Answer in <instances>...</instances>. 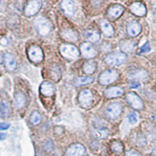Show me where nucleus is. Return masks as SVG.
<instances>
[{
    "instance_id": "f257e3e1",
    "label": "nucleus",
    "mask_w": 156,
    "mask_h": 156,
    "mask_svg": "<svg viewBox=\"0 0 156 156\" xmlns=\"http://www.w3.org/2000/svg\"><path fill=\"white\" fill-rule=\"evenodd\" d=\"M34 26L38 34L41 36H47L51 30L50 22L46 18L42 17V16H39L34 20Z\"/></svg>"
},
{
    "instance_id": "f03ea898",
    "label": "nucleus",
    "mask_w": 156,
    "mask_h": 156,
    "mask_svg": "<svg viewBox=\"0 0 156 156\" xmlns=\"http://www.w3.org/2000/svg\"><path fill=\"white\" fill-rule=\"evenodd\" d=\"M119 73L116 69H108L104 71L99 75L98 82L102 85H108L110 83H113L119 78Z\"/></svg>"
},
{
    "instance_id": "7ed1b4c3",
    "label": "nucleus",
    "mask_w": 156,
    "mask_h": 156,
    "mask_svg": "<svg viewBox=\"0 0 156 156\" xmlns=\"http://www.w3.org/2000/svg\"><path fill=\"white\" fill-rule=\"evenodd\" d=\"M59 51H60L61 55L68 59H76L80 55V51L78 48L73 44H62L59 48Z\"/></svg>"
},
{
    "instance_id": "20e7f679",
    "label": "nucleus",
    "mask_w": 156,
    "mask_h": 156,
    "mask_svg": "<svg viewBox=\"0 0 156 156\" xmlns=\"http://www.w3.org/2000/svg\"><path fill=\"white\" fill-rule=\"evenodd\" d=\"M127 56L124 52H113L106 55L105 62L110 66H119L126 62Z\"/></svg>"
},
{
    "instance_id": "39448f33",
    "label": "nucleus",
    "mask_w": 156,
    "mask_h": 156,
    "mask_svg": "<svg viewBox=\"0 0 156 156\" xmlns=\"http://www.w3.org/2000/svg\"><path fill=\"white\" fill-rule=\"evenodd\" d=\"M27 55L30 60L32 62L38 63L43 60L44 54L42 49L38 45H31L27 50Z\"/></svg>"
},
{
    "instance_id": "423d86ee",
    "label": "nucleus",
    "mask_w": 156,
    "mask_h": 156,
    "mask_svg": "<svg viewBox=\"0 0 156 156\" xmlns=\"http://www.w3.org/2000/svg\"><path fill=\"white\" fill-rule=\"evenodd\" d=\"M41 0H30L25 5L24 15L27 16H34L41 9Z\"/></svg>"
},
{
    "instance_id": "0eeeda50",
    "label": "nucleus",
    "mask_w": 156,
    "mask_h": 156,
    "mask_svg": "<svg viewBox=\"0 0 156 156\" xmlns=\"http://www.w3.org/2000/svg\"><path fill=\"white\" fill-rule=\"evenodd\" d=\"M78 100H79V102L82 107L87 108V107L90 106L93 100L92 92L88 89L83 90L79 94Z\"/></svg>"
},
{
    "instance_id": "6e6552de",
    "label": "nucleus",
    "mask_w": 156,
    "mask_h": 156,
    "mask_svg": "<svg viewBox=\"0 0 156 156\" xmlns=\"http://www.w3.org/2000/svg\"><path fill=\"white\" fill-rule=\"evenodd\" d=\"M126 99L128 102L133 108L137 110H140L144 107V103L142 101L141 98L139 97L136 93L129 92L126 94Z\"/></svg>"
},
{
    "instance_id": "1a4fd4ad",
    "label": "nucleus",
    "mask_w": 156,
    "mask_h": 156,
    "mask_svg": "<svg viewBox=\"0 0 156 156\" xmlns=\"http://www.w3.org/2000/svg\"><path fill=\"white\" fill-rule=\"evenodd\" d=\"M122 108L119 103H112L106 108V115L110 119H115L122 113Z\"/></svg>"
},
{
    "instance_id": "9d476101",
    "label": "nucleus",
    "mask_w": 156,
    "mask_h": 156,
    "mask_svg": "<svg viewBox=\"0 0 156 156\" xmlns=\"http://www.w3.org/2000/svg\"><path fill=\"white\" fill-rule=\"evenodd\" d=\"M84 154H85V147L80 144H72L66 151V156H83Z\"/></svg>"
},
{
    "instance_id": "9b49d317",
    "label": "nucleus",
    "mask_w": 156,
    "mask_h": 156,
    "mask_svg": "<svg viewBox=\"0 0 156 156\" xmlns=\"http://www.w3.org/2000/svg\"><path fill=\"white\" fill-rule=\"evenodd\" d=\"M80 51L84 58H91L97 55V51L95 48L89 43H83L80 45Z\"/></svg>"
},
{
    "instance_id": "f8f14e48",
    "label": "nucleus",
    "mask_w": 156,
    "mask_h": 156,
    "mask_svg": "<svg viewBox=\"0 0 156 156\" xmlns=\"http://www.w3.org/2000/svg\"><path fill=\"white\" fill-rule=\"evenodd\" d=\"M129 9L133 14L137 16H144L147 12L145 5L140 2H135L129 6Z\"/></svg>"
},
{
    "instance_id": "ddd939ff",
    "label": "nucleus",
    "mask_w": 156,
    "mask_h": 156,
    "mask_svg": "<svg viewBox=\"0 0 156 156\" xmlns=\"http://www.w3.org/2000/svg\"><path fill=\"white\" fill-rule=\"evenodd\" d=\"M3 62L5 69L8 71H14L16 68V62L14 57L10 53H5L3 55Z\"/></svg>"
},
{
    "instance_id": "4468645a",
    "label": "nucleus",
    "mask_w": 156,
    "mask_h": 156,
    "mask_svg": "<svg viewBox=\"0 0 156 156\" xmlns=\"http://www.w3.org/2000/svg\"><path fill=\"white\" fill-rule=\"evenodd\" d=\"M129 77L135 80H145L148 77V73L145 69H136L129 72Z\"/></svg>"
},
{
    "instance_id": "2eb2a0df",
    "label": "nucleus",
    "mask_w": 156,
    "mask_h": 156,
    "mask_svg": "<svg viewBox=\"0 0 156 156\" xmlns=\"http://www.w3.org/2000/svg\"><path fill=\"white\" fill-rule=\"evenodd\" d=\"M123 11H124L123 6L116 4V5H113L112 6H110L108 8V11H107V13H108V16L110 18H112V19H117V18H119L122 14Z\"/></svg>"
},
{
    "instance_id": "dca6fc26",
    "label": "nucleus",
    "mask_w": 156,
    "mask_h": 156,
    "mask_svg": "<svg viewBox=\"0 0 156 156\" xmlns=\"http://www.w3.org/2000/svg\"><path fill=\"white\" fill-rule=\"evenodd\" d=\"M40 91L43 95L49 97V96H52L54 94L55 91V87L54 84H52L50 82L44 81L41 84Z\"/></svg>"
},
{
    "instance_id": "f3484780",
    "label": "nucleus",
    "mask_w": 156,
    "mask_h": 156,
    "mask_svg": "<svg viewBox=\"0 0 156 156\" xmlns=\"http://www.w3.org/2000/svg\"><path fill=\"white\" fill-rule=\"evenodd\" d=\"M61 7L67 16H72L75 12V5L72 0H62Z\"/></svg>"
},
{
    "instance_id": "a211bd4d",
    "label": "nucleus",
    "mask_w": 156,
    "mask_h": 156,
    "mask_svg": "<svg viewBox=\"0 0 156 156\" xmlns=\"http://www.w3.org/2000/svg\"><path fill=\"white\" fill-rule=\"evenodd\" d=\"M141 31V26L136 21H133L129 23L127 26V33L131 37H136Z\"/></svg>"
},
{
    "instance_id": "6ab92c4d",
    "label": "nucleus",
    "mask_w": 156,
    "mask_h": 156,
    "mask_svg": "<svg viewBox=\"0 0 156 156\" xmlns=\"http://www.w3.org/2000/svg\"><path fill=\"white\" fill-rule=\"evenodd\" d=\"M123 94V90L119 87H112L107 89L105 91V95L108 98H116L121 96Z\"/></svg>"
},
{
    "instance_id": "aec40b11",
    "label": "nucleus",
    "mask_w": 156,
    "mask_h": 156,
    "mask_svg": "<svg viewBox=\"0 0 156 156\" xmlns=\"http://www.w3.org/2000/svg\"><path fill=\"white\" fill-rule=\"evenodd\" d=\"M62 36L65 40L68 41H72V42L76 41L78 39L77 33L73 30H71V29L64 30L62 32Z\"/></svg>"
},
{
    "instance_id": "412c9836",
    "label": "nucleus",
    "mask_w": 156,
    "mask_h": 156,
    "mask_svg": "<svg viewBox=\"0 0 156 156\" xmlns=\"http://www.w3.org/2000/svg\"><path fill=\"white\" fill-rule=\"evenodd\" d=\"M101 29L103 34L106 37H111L114 34V29L112 26L107 20H102L101 22Z\"/></svg>"
},
{
    "instance_id": "4be33fe9",
    "label": "nucleus",
    "mask_w": 156,
    "mask_h": 156,
    "mask_svg": "<svg viewBox=\"0 0 156 156\" xmlns=\"http://www.w3.org/2000/svg\"><path fill=\"white\" fill-rule=\"evenodd\" d=\"M26 97H25L24 94L22 92H17L15 94V105L18 108H21L26 104Z\"/></svg>"
},
{
    "instance_id": "5701e85b",
    "label": "nucleus",
    "mask_w": 156,
    "mask_h": 156,
    "mask_svg": "<svg viewBox=\"0 0 156 156\" xmlns=\"http://www.w3.org/2000/svg\"><path fill=\"white\" fill-rule=\"evenodd\" d=\"M85 37L88 41L91 42H97L100 39V34L97 30H87L85 31Z\"/></svg>"
},
{
    "instance_id": "b1692460",
    "label": "nucleus",
    "mask_w": 156,
    "mask_h": 156,
    "mask_svg": "<svg viewBox=\"0 0 156 156\" xmlns=\"http://www.w3.org/2000/svg\"><path fill=\"white\" fill-rule=\"evenodd\" d=\"M97 68V64L94 61H88L83 64V69L87 74H93L95 72Z\"/></svg>"
},
{
    "instance_id": "393cba45",
    "label": "nucleus",
    "mask_w": 156,
    "mask_h": 156,
    "mask_svg": "<svg viewBox=\"0 0 156 156\" xmlns=\"http://www.w3.org/2000/svg\"><path fill=\"white\" fill-rule=\"evenodd\" d=\"M110 147H111V150L117 154H121L123 151V149H124L123 144L119 140H114V141H112L111 143V146Z\"/></svg>"
},
{
    "instance_id": "a878e982",
    "label": "nucleus",
    "mask_w": 156,
    "mask_h": 156,
    "mask_svg": "<svg viewBox=\"0 0 156 156\" xmlns=\"http://www.w3.org/2000/svg\"><path fill=\"white\" fill-rule=\"evenodd\" d=\"M93 81L92 77H89V76H79L76 78L74 80V85L75 86H82L85 85L87 83H90Z\"/></svg>"
},
{
    "instance_id": "bb28decb",
    "label": "nucleus",
    "mask_w": 156,
    "mask_h": 156,
    "mask_svg": "<svg viewBox=\"0 0 156 156\" xmlns=\"http://www.w3.org/2000/svg\"><path fill=\"white\" fill-rule=\"evenodd\" d=\"M134 42L132 41H122L120 43V48L123 51L130 52L134 48Z\"/></svg>"
},
{
    "instance_id": "cd10ccee",
    "label": "nucleus",
    "mask_w": 156,
    "mask_h": 156,
    "mask_svg": "<svg viewBox=\"0 0 156 156\" xmlns=\"http://www.w3.org/2000/svg\"><path fill=\"white\" fill-rule=\"evenodd\" d=\"M30 120L32 124H34V125L39 124L41 121V114L39 113L37 111H34V112L31 114V115H30Z\"/></svg>"
},
{
    "instance_id": "c85d7f7f",
    "label": "nucleus",
    "mask_w": 156,
    "mask_h": 156,
    "mask_svg": "<svg viewBox=\"0 0 156 156\" xmlns=\"http://www.w3.org/2000/svg\"><path fill=\"white\" fill-rule=\"evenodd\" d=\"M94 136H95L97 138H106L107 136H108V130L106 128H101V129H97V130L94 132Z\"/></svg>"
},
{
    "instance_id": "c756f323",
    "label": "nucleus",
    "mask_w": 156,
    "mask_h": 156,
    "mask_svg": "<svg viewBox=\"0 0 156 156\" xmlns=\"http://www.w3.org/2000/svg\"><path fill=\"white\" fill-rule=\"evenodd\" d=\"M10 114V110L9 107L6 105V104L4 103V101L1 102V116L7 117Z\"/></svg>"
},
{
    "instance_id": "7c9ffc66",
    "label": "nucleus",
    "mask_w": 156,
    "mask_h": 156,
    "mask_svg": "<svg viewBox=\"0 0 156 156\" xmlns=\"http://www.w3.org/2000/svg\"><path fill=\"white\" fill-rule=\"evenodd\" d=\"M51 78H52L54 80H55V81L59 80L61 76V73L59 69H58V68L56 67V66H54L53 68H51Z\"/></svg>"
},
{
    "instance_id": "2f4dec72",
    "label": "nucleus",
    "mask_w": 156,
    "mask_h": 156,
    "mask_svg": "<svg viewBox=\"0 0 156 156\" xmlns=\"http://www.w3.org/2000/svg\"><path fill=\"white\" fill-rule=\"evenodd\" d=\"M136 144L138 146H144L146 144V139L145 136H144L141 133H139L137 134V136H136Z\"/></svg>"
},
{
    "instance_id": "473e14b6",
    "label": "nucleus",
    "mask_w": 156,
    "mask_h": 156,
    "mask_svg": "<svg viewBox=\"0 0 156 156\" xmlns=\"http://www.w3.org/2000/svg\"><path fill=\"white\" fill-rule=\"evenodd\" d=\"M138 120V115L136 112H131L128 116V121L130 124H135Z\"/></svg>"
},
{
    "instance_id": "72a5a7b5",
    "label": "nucleus",
    "mask_w": 156,
    "mask_h": 156,
    "mask_svg": "<svg viewBox=\"0 0 156 156\" xmlns=\"http://www.w3.org/2000/svg\"><path fill=\"white\" fill-rule=\"evenodd\" d=\"M44 148L45 149V151H48V152L52 151V149H53V144H52V142H51V140H49V141L47 142L46 144H44Z\"/></svg>"
},
{
    "instance_id": "f704fd0d",
    "label": "nucleus",
    "mask_w": 156,
    "mask_h": 156,
    "mask_svg": "<svg viewBox=\"0 0 156 156\" xmlns=\"http://www.w3.org/2000/svg\"><path fill=\"white\" fill-rule=\"evenodd\" d=\"M151 50V47H150V44L149 42H146L143 46L140 48V52H148Z\"/></svg>"
},
{
    "instance_id": "c9c22d12",
    "label": "nucleus",
    "mask_w": 156,
    "mask_h": 156,
    "mask_svg": "<svg viewBox=\"0 0 156 156\" xmlns=\"http://www.w3.org/2000/svg\"><path fill=\"white\" fill-rule=\"evenodd\" d=\"M125 156H141V154L135 150H130L126 153Z\"/></svg>"
},
{
    "instance_id": "e433bc0d",
    "label": "nucleus",
    "mask_w": 156,
    "mask_h": 156,
    "mask_svg": "<svg viewBox=\"0 0 156 156\" xmlns=\"http://www.w3.org/2000/svg\"><path fill=\"white\" fill-rule=\"evenodd\" d=\"M90 2H91L92 5H94L95 7H98V6H99L102 3L103 0H90Z\"/></svg>"
},
{
    "instance_id": "4c0bfd02",
    "label": "nucleus",
    "mask_w": 156,
    "mask_h": 156,
    "mask_svg": "<svg viewBox=\"0 0 156 156\" xmlns=\"http://www.w3.org/2000/svg\"><path fill=\"white\" fill-rule=\"evenodd\" d=\"M9 126V124H7V123H4V122H2L1 124H0V129H8Z\"/></svg>"
},
{
    "instance_id": "58836bf2",
    "label": "nucleus",
    "mask_w": 156,
    "mask_h": 156,
    "mask_svg": "<svg viewBox=\"0 0 156 156\" xmlns=\"http://www.w3.org/2000/svg\"><path fill=\"white\" fill-rule=\"evenodd\" d=\"M139 86H140V84H139V83H135V82H133V83H131V87H135V88H136V87H138Z\"/></svg>"
},
{
    "instance_id": "ea45409f",
    "label": "nucleus",
    "mask_w": 156,
    "mask_h": 156,
    "mask_svg": "<svg viewBox=\"0 0 156 156\" xmlns=\"http://www.w3.org/2000/svg\"><path fill=\"white\" fill-rule=\"evenodd\" d=\"M152 155L156 156V147H154L152 150Z\"/></svg>"
},
{
    "instance_id": "a19ab883",
    "label": "nucleus",
    "mask_w": 156,
    "mask_h": 156,
    "mask_svg": "<svg viewBox=\"0 0 156 156\" xmlns=\"http://www.w3.org/2000/svg\"><path fill=\"white\" fill-rule=\"evenodd\" d=\"M0 136H1V140H3L4 138H5V134H3V133H1V134H0Z\"/></svg>"
},
{
    "instance_id": "79ce46f5",
    "label": "nucleus",
    "mask_w": 156,
    "mask_h": 156,
    "mask_svg": "<svg viewBox=\"0 0 156 156\" xmlns=\"http://www.w3.org/2000/svg\"><path fill=\"white\" fill-rule=\"evenodd\" d=\"M153 11H154V13H156V5H154V7H153Z\"/></svg>"
},
{
    "instance_id": "37998d69",
    "label": "nucleus",
    "mask_w": 156,
    "mask_h": 156,
    "mask_svg": "<svg viewBox=\"0 0 156 156\" xmlns=\"http://www.w3.org/2000/svg\"><path fill=\"white\" fill-rule=\"evenodd\" d=\"M148 156H150V155H148Z\"/></svg>"
}]
</instances>
